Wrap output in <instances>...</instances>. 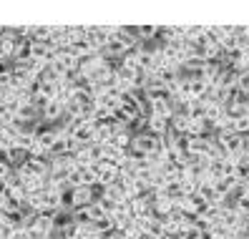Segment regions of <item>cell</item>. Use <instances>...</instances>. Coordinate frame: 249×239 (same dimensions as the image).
Here are the masks:
<instances>
[{"label": "cell", "instance_id": "6da1fadb", "mask_svg": "<svg viewBox=\"0 0 249 239\" xmlns=\"http://www.w3.org/2000/svg\"><path fill=\"white\" fill-rule=\"evenodd\" d=\"M111 36H113V25H86V38L98 53L108 46Z\"/></svg>", "mask_w": 249, "mask_h": 239}, {"label": "cell", "instance_id": "7a4b0ae2", "mask_svg": "<svg viewBox=\"0 0 249 239\" xmlns=\"http://www.w3.org/2000/svg\"><path fill=\"white\" fill-rule=\"evenodd\" d=\"M124 96H126V93H121L119 88H111V91H104V93L96 96V106L116 113V111L121 109V103H124Z\"/></svg>", "mask_w": 249, "mask_h": 239}, {"label": "cell", "instance_id": "3957f363", "mask_svg": "<svg viewBox=\"0 0 249 239\" xmlns=\"http://www.w3.org/2000/svg\"><path fill=\"white\" fill-rule=\"evenodd\" d=\"M242 141H244V136L242 133H234V131H229V133H216V144H219V148L229 156V154H242Z\"/></svg>", "mask_w": 249, "mask_h": 239}, {"label": "cell", "instance_id": "277c9868", "mask_svg": "<svg viewBox=\"0 0 249 239\" xmlns=\"http://www.w3.org/2000/svg\"><path fill=\"white\" fill-rule=\"evenodd\" d=\"M40 116H43V121H46V124H53L55 126L58 121H66V106H63L61 101H51L48 106L40 111Z\"/></svg>", "mask_w": 249, "mask_h": 239}, {"label": "cell", "instance_id": "5b68a950", "mask_svg": "<svg viewBox=\"0 0 249 239\" xmlns=\"http://www.w3.org/2000/svg\"><path fill=\"white\" fill-rule=\"evenodd\" d=\"M237 83H239V68H234V66H222V73H219L216 88H227V91H231V88H237Z\"/></svg>", "mask_w": 249, "mask_h": 239}, {"label": "cell", "instance_id": "8992f818", "mask_svg": "<svg viewBox=\"0 0 249 239\" xmlns=\"http://www.w3.org/2000/svg\"><path fill=\"white\" fill-rule=\"evenodd\" d=\"M53 217H55V212H40V214L36 217L33 232H38V234H51V232L55 229V224H53Z\"/></svg>", "mask_w": 249, "mask_h": 239}, {"label": "cell", "instance_id": "52a82bcc", "mask_svg": "<svg viewBox=\"0 0 249 239\" xmlns=\"http://www.w3.org/2000/svg\"><path fill=\"white\" fill-rule=\"evenodd\" d=\"M146 131L161 139V136H166V133L171 131V121L169 118H161V116H149V129Z\"/></svg>", "mask_w": 249, "mask_h": 239}, {"label": "cell", "instance_id": "ba28073f", "mask_svg": "<svg viewBox=\"0 0 249 239\" xmlns=\"http://www.w3.org/2000/svg\"><path fill=\"white\" fill-rule=\"evenodd\" d=\"M104 197H108V199H111V202H116V204H121V202H126V199H128V191H126V186L119 182V184H113V186L104 189Z\"/></svg>", "mask_w": 249, "mask_h": 239}, {"label": "cell", "instance_id": "9c48e42d", "mask_svg": "<svg viewBox=\"0 0 249 239\" xmlns=\"http://www.w3.org/2000/svg\"><path fill=\"white\" fill-rule=\"evenodd\" d=\"M189 126H192V118L186 113H174V118H171V131L174 133H189Z\"/></svg>", "mask_w": 249, "mask_h": 239}, {"label": "cell", "instance_id": "30bf717a", "mask_svg": "<svg viewBox=\"0 0 249 239\" xmlns=\"http://www.w3.org/2000/svg\"><path fill=\"white\" fill-rule=\"evenodd\" d=\"M36 144H38V139L33 136L31 131H23L20 136H18V141H16V146H18V148H23V151H28V154H31L33 148H36Z\"/></svg>", "mask_w": 249, "mask_h": 239}, {"label": "cell", "instance_id": "8fae6325", "mask_svg": "<svg viewBox=\"0 0 249 239\" xmlns=\"http://www.w3.org/2000/svg\"><path fill=\"white\" fill-rule=\"evenodd\" d=\"M237 182L242 186H249V159H244L239 166H237Z\"/></svg>", "mask_w": 249, "mask_h": 239}, {"label": "cell", "instance_id": "7c38bea8", "mask_svg": "<svg viewBox=\"0 0 249 239\" xmlns=\"http://www.w3.org/2000/svg\"><path fill=\"white\" fill-rule=\"evenodd\" d=\"M237 91L249 96V71L247 73H239V83H237Z\"/></svg>", "mask_w": 249, "mask_h": 239}, {"label": "cell", "instance_id": "4fadbf2b", "mask_svg": "<svg viewBox=\"0 0 249 239\" xmlns=\"http://www.w3.org/2000/svg\"><path fill=\"white\" fill-rule=\"evenodd\" d=\"M13 232H16V229H13V227H8L5 221L0 224V239H10V237H13Z\"/></svg>", "mask_w": 249, "mask_h": 239}, {"label": "cell", "instance_id": "5bb4252c", "mask_svg": "<svg viewBox=\"0 0 249 239\" xmlns=\"http://www.w3.org/2000/svg\"><path fill=\"white\" fill-rule=\"evenodd\" d=\"M242 156H244V159H249V133H247L244 141H242Z\"/></svg>", "mask_w": 249, "mask_h": 239}, {"label": "cell", "instance_id": "9a60e30c", "mask_svg": "<svg viewBox=\"0 0 249 239\" xmlns=\"http://www.w3.org/2000/svg\"><path fill=\"white\" fill-rule=\"evenodd\" d=\"M196 239H216V234H214L212 229H209V232H199V237H196Z\"/></svg>", "mask_w": 249, "mask_h": 239}, {"label": "cell", "instance_id": "2e32d148", "mask_svg": "<svg viewBox=\"0 0 249 239\" xmlns=\"http://www.w3.org/2000/svg\"><path fill=\"white\" fill-rule=\"evenodd\" d=\"M143 239H151V237H143Z\"/></svg>", "mask_w": 249, "mask_h": 239}, {"label": "cell", "instance_id": "e0dca14e", "mask_svg": "<svg viewBox=\"0 0 249 239\" xmlns=\"http://www.w3.org/2000/svg\"><path fill=\"white\" fill-rule=\"evenodd\" d=\"M247 194H249V186H247Z\"/></svg>", "mask_w": 249, "mask_h": 239}]
</instances>
